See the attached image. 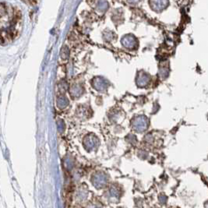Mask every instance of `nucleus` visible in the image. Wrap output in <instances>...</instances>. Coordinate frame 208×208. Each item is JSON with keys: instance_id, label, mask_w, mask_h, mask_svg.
<instances>
[{"instance_id": "obj_7", "label": "nucleus", "mask_w": 208, "mask_h": 208, "mask_svg": "<svg viewBox=\"0 0 208 208\" xmlns=\"http://www.w3.org/2000/svg\"><path fill=\"white\" fill-rule=\"evenodd\" d=\"M131 5H136L140 2V0H126Z\"/></svg>"}, {"instance_id": "obj_1", "label": "nucleus", "mask_w": 208, "mask_h": 208, "mask_svg": "<svg viewBox=\"0 0 208 208\" xmlns=\"http://www.w3.org/2000/svg\"><path fill=\"white\" fill-rule=\"evenodd\" d=\"M148 126V119L144 115H139L134 119L133 122V128L137 132L141 133L147 129Z\"/></svg>"}, {"instance_id": "obj_2", "label": "nucleus", "mask_w": 208, "mask_h": 208, "mask_svg": "<svg viewBox=\"0 0 208 208\" xmlns=\"http://www.w3.org/2000/svg\"><path fill=\"white\" fill-rule=\"evenodd\" d=\"M122 43L126 49H130V50H134L137 49L138 47L137 39L133 34H128L125 36L124 38H122Z\"/></svg>"}, {"instance_id": "obj_5", "label": "nucleus", "mask_w": 208, "mask_h": 208, "mask_svg": "<svg viewBox=\"0 0 208 208\" xmlns=\"http://www.w3.org/2000/svg\"><path fill=\"white\" fill-rule=\"evenodd\" d=\"M158 72H159V75L161 77L166 78L169 74V66H168V63L164 62V63L160 65Z\"/></svg>"}, {"instance_id": "obj_8", "label": "nucleus", "mask_w": 208, "mask_h": 208, "mask_svg": "<svg viewBox=\"0 0 208 208\" xmlns=\"http://www.w3.org/2000/svg\"><path fill=\"white\" fill-rule=\"evenodd\" d=\"M159 199H160V201H161V203L162 204H164V203H165V201H166V197H164V196H163V199H162L161 197L159 198Z\"/></svg>"}, {"instance_id": "obj_4", "label": "nucleus", "mask_w": 208, "mask_h": 208, "mask_svg": "<svg viewBox=\"0 0 208 208\" xmlns=\"http://www.w3.org/2000/svg\"><path fill=\"white\" fill-rule=\"evenodd\" d=\"M168 0H150L151 8L155 12H162L168 7Z\"/></svg>"}, {"instance_id": "obj_6", "label": "nucleus", "mask_w": 208, "mask_h": 208, "mask_svg": "<svg viewBox=\"0 0 208 208\" xmlns=\"http://www.w3.org/2000/svg\"><path fill=\"white\" fill-rule=\"evenodd\" d=\"M7 8L4 4H0V19L6 15Z\"/></svg>"}, {"instance_id": "obj_9", "label": "nucleus", "mask_w": 208, "mask_h": 208, "mask_svg": "<svg viewBox=\"0 0 208 208\" xmlns=\"http://www.w3.org/2000/svg\"><path fill=\"white\" fill-rule=\"evenodd\" d=\"M25 1V0H24ZM26 1H28V2H30L31 3H32V2H35L36 0H26Z\"/></svg>"}, {"instance_id": "obj_3", "label": "nucleus", "mask_w": 208, "mask_h": 208, "mask_svg": "<svg viewBox=\"0 0 208 208\" xmlns=\"http://www.w3.org/2000/svg\"><path fill=\"white\" fill-rule=\"evenodd\" d=\"M137 84L139 87H145V86H148L150 83L151 81V76L147 72L144 71H141L138 73L137 76Z\"/></svg>"}]
</instances>
